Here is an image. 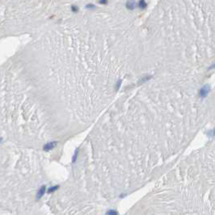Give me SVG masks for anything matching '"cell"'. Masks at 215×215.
<instances>
[{
	"instance_id": "cell-1",
	"label": "cell",
	"mask_w": 215,
	"mask_h": 215,
	"mask_svg": "<svg viewBox=\"0 0 215 215\" xmlns=\"http://www.w3.org/2000/svg\"><path fill=\"white\" fill-rule=\"evenodd\" d=\"M210 88L208 85L204 86V87L201 88V90H200V96H201V97H205V96L208 95L209 92H210Z\"/></svg>"
},
{
	"instance_id": "cell-2",
	"label": "cell",
	"mask_w": 215,
	"mask_h": 215,
	"mask_svg": "<svg viewBox=\"0 0 215 215\" xmlns=\"http://www.w3.org/2000/svg\"><path fill=\"white\" fill-rule=\"evenodd\" d=\"M56 144H57L56 142H51L50 143H47V144H45L44 146V150H45V151L52 150L53 148H54V147H55Z\"/></svg>"
},
{
	"instance_id": "cell-3",
	"label": "cell",
	"mask_w": 215,
	"mask_h": 215,
	"mask_svg": "<svg viewBox=\"0 0 215 215\" xmlns=\"http://www.w3.org/2000/svg\"><path fill=\"white\" fill-rule=\"evenodd\" d=\"M45 192V186H42L41 188L39 189V191L37 192V195H36V199H40L41 196L44 195Z\"/></svg>"
},
{
	"instance_id": "cell-4",
	"label": "cell",
	"mask_w": 215,
	"mask_h": 215,
	"mask_svg": "<svg viewBox=\"0 0 215 215\" xmlns=\"http://www.w3.org/2000/svg\"><path fill=\"white\" fill-rule=\"evenodd\" d=\"M134 3H133V2H128V3H126V7L128 9H130V10H133L134 8Z\"/></svg>"
},
{
	"instance_id": "cell-5",
	"label": "cell",
	"mask_w": 215,
	"mask_h": 215,
	"mask_svg": "<svg viewBox=\"0 0 215 215\" xmlns=\"http://www.w3.org/2000/svg\"><path fill=\"white\" fill-rule=\"evenodd\" d=\"M139 7L142 8V9H143V8H145L146 7V3H145L144 1H140L139 2Z\"/></svg>"
},
{
	"instance_id": "cell-6",
	"label": "cell",
	"mask_w": 215,
	"mask_h": 215,
	"mask_svg": "<svg viewBox=\"0 0 215 215\" xmlns=\"http://www.w3.org/2000/svg\"><path fill=\"white\" fill-rule=\"evenodd\" d=\"M58 188V186H54V187H52V188H50V189L48 190V192L49 193H51V192H54L55 190H57Z\"/></svg>"
},
{
	"instance_id": "cell-7",
	"label": "cell",
	"mask_w": 215,
	"mask_h": 215,
	"mask_svg": "<svg viewBox=\"0 0 215 215\" xmlns=\"http://www.w3.org/2000/svg\"><path fill=\"white\" fill-rule=\"evenodd\" d=\"M106 215H117V213H116L115 210H109Z\"/></svg>"
},
{
	"instance_id": "cell-8",
	"label": "cell",
	"mask_w": 215,
	"mask_h": 215,
	"mask_svg": "<svg viewBox=\"0 0 215 215\" xmlns=\"http://www.w3.org/2000/svg\"><path fill=\"white\" fill-rule=\"evenodd\" d=\"M108 2L107 1H100V3H102V4H105V3H107Z\"/></svg>"
},
{
	"instance_id": "cell-9",
	"label": "cell",
	"mask_w": 215,
	"mask_h": 215,
	"mask_svg": "<svg viewBox=\"0 0 215 215\" xmlns=\"http://www.w3.org/2000/svg\"><path fill=\"white\" fill-rule=\"evenodd\" d=\"M2 142V138H0V142Z\"/></svg>"
}]
</instances>
